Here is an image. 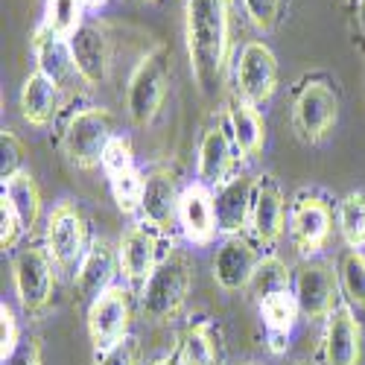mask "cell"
<instances>
[{"label":"cell","instance_id":"277c9868","mask_svg":"<svg viewBox=\"0 0 365 365\" xmlns=\"http://www.w3.org/2000/svg\"><path fill=\"white\" fill-rule=\"evenodd\" d=\"M111 114L100 106H91L76 111L68 126H65V155L73 167L79 170H94L97 164H103V152L111 140Z\"/></svg>","mask_w":365,"mask_h":365},{"label":"cell","instance_id":"ba28073f","mask_svg":"<svg viewBox=\"0 0 365 365\" xmlns=\"http://www.w3.org/2000/svg\"><path fill=\"white\" fill-rule=\"evenodd\" d=\"M234 82H237L240 100H246L252 106L269 103L272 94H275V88H278V58H275V53H272L263 41H249L240 50Z\"/></svg>","mask_w":365,"mask_h":365},{"label":"cell","instance_id":"7a4b0ae2","mask_svg":"<svg viewBox=\"0 0 365 365\" xmlns=\"http://www.w3.org/2000/svg\"><path fill=\"white\" fill-rule=\"evenodd\" d=\"M193 272L185 255H167L140 287V310L149 322H170L187 301Z\"/></svg>","mask_w":365,"mask_h":365},{"label":"cell","instance_id":"e0dca14e","mask_svg":"<svg viewBox=\"0 0 365 365\" xmlns=\"http://www.w3.org/2000/svg\"><path fill=\"white\" fill-rule=\"evenodd\" d=\"M178 225L185 231V237L193 246H207L217 228V207H214V193L207 190V185H190L185 187L178 199Z\"/></svg>","mask_w":365,"mask_h":365},{"label":"cell","instance_id":"4fadbf2b","mask_svg":"<svg viewBox=\"0 0 365 365\" xmlns=\"http://www.w3.org/2000/svg\"><path fill=\"white\" fill-rule=\"evenodd\" d=\"M287 228V207L284 193L275 178L260 175L255 181V199H252V231L263 246H275Z\"/></svg>","mask_w":365,"mask_h":365},{"label":"cell","instance_id":"4dcf8cb0","mask_svg":"<svg viewBox=\"0 0 365 365\" xmlns=\"http://www.w3.org/2000/svg\"><path fill=\"white\" fill-rule=\"evenodd\" d=\"M249 289L255 292V298H266L272 292H278V289H289V272L284 266L281 257L275 255H269V257H260L257 269H255V278L249 284Z\"/></svg>","mask_w":365,"mask_h":365},{"label":"cell","instance_id":"7c38bea8","mask_svg":"<svg viewBox=\"0 0 365 365\" xmlns=\"http://www.w3.org/2000/svg\"><path fill=\"white\" fill-rule=\"evenodd\" d=\"M117 257H120V272L126 275V281L143 287L152 272H155V266L161 263L158 260V228H152L146 222H135L123 234V240H120Z\"/></svg>","mask_w":365,"mask_h":365},{"label":"cell","instance_id":"cb8c5ba5","mask_svg":"<svg viewBox=\"0 0 365 365\" xmlns=\"http://www.w3.org/2000/svg\"><path fill=\"white\" fill-rule=\"evenodd\" d=\"M260 304V316H263V324L269 330V339H272V351L281 354L284 351V342L289 339V333L298 322V301H295V292L289 289H278L266 298L257 301Z\"/></svg>","mask_w":365,"mask_h":365},{"label":"cell","instance_id":"8fae6325","mask_svg":"<svg viewBox=\"0 0 365 365\" xmlns=\"http://www.w3.org/2000/svg\"><path fill=\"white\" fill-rule=\"evenodd\" d=\"M47 255L58 269H73L85 257V222L76 205L58 202L47 217Z\"/></svg>","mask_w":365,"mask_h":365},{"label":"cell","instance_id":"f35d334b","mask_svg":"<svg viewBox=\"0 0 365 365\" xmlns=\"http://www.w3.org/2000/svg\"><path fill=\"white\" fill-rule=\"evenodd\" d=\"M4 365H41V345H38V339H21L18 351Z\"/></svg>","mask_w":365,"mask_h":365},{"label":"cell","instance_id":"484cf974","mask_svg":"<svg viewBox=\"0 0 365 365\" xmlns=\"http://www.w3.org/2000/svg\"><path fill=\"white\" fill-rule=\"evenodd\" d=\"M4 196L12 202L15 214L24 225V231H33L36 222H38V214H41V193H38V185L36 178L29 175L26 170L18 173L15 178L4 181Z\"/></svg>","mask_w":365,"mask_h":365},{"label":"cell","instance_id":"603a6c76","mask_svg":"<svg viewBox=\"0 0 365 365\" xmlns=\"http://www.w3.org/2000/svg\"><path fill=\"white\" fill-rule=\"evenodd\" d=\"M58 108V85L44 76L41 71L29 73L21 85V114L29 126H50V120Z\"/></svg>","mask_w":365,"mask_h":365},{"label":"cell","instance_id":"d6a6232c","mask_svg":"<svg viewBox=\"0 0 365 365\" xmlns=\"http://www.w3.org/2000/svg\"><path fill=\"white\" fill-rule=\"evenodd\" d=\"M281 6H284V0H242V9H246L249 21L260 33H272L275 29L281 18Z\"/></svg>","mask_w":365,"mask_h":365},{"label":"cell","instance_id":"b9f144b4","mask_svg":"<svg viewBox=\"0 0 365 365\" xmlns=\"http://www.w3.org/2000/svg\"><path fill=\"white\" fill-rule=\"evenodd\" d=\"M359 26H362V33H365V0H359Z\"/></svg>","mask_w":365,"mask_h":365},{"label":"cell","instance_id":"ee69618b","mask_svg":"<svg viewBox=\"0 0 365 365\" xmlns=\"http://www.w3.org/2000/svg\"><path fill=\"white\" fill-rule=\"evenodd\" d=\"M249 365H252V362H249Z\"/></svg>","mask_w":365,"mask_h":365},{"label":"cell","instance_id":"5bb4252c","mask_svg":"<svg viewBox=\"0 0 365 365\" xmlns=\"http://www.w3.org/2000/svg\"><path fill=\"white\" fill-rule=\"evenodd\" d=\"M257 263H260V255L246 237L242 234L228 237L214 257V278L228 292L249 289Z\"/></svg>","mask_w":365,"mask_h":365},{"label":"cell","instance_id":"ffe728a7","mask_svg":"<svg viewBox=\"0 0 365 365\" xmlns=\"http://www.w3.org/2000/svg\"><path fill=\"white\" fill-rule=\"evenodd\" d=\"M178 199H181V193L175 190V175L167 167L152 170L143 181L140 222L164 231L173 222V217H178Z\"/></svg>","mask_w":365,"mask_h":365},{"label":"cell","instance_id":"7402d4cb","mask_svg":"<svg viewBox=\"0 0 365 365\" xmlns=\"http://www.w3.org/2000/svg\"><path fill=\"white\" fill-rule=\"evenodd\" d=\"M117 263H120V257L114 255L108 240H94V242H91V249L85 252V257H82V263L76 269V289H79V295H85L91 301H94L97 295H103L111 287Z\"/></svg>","mask_w":365,"mask_h":365},{"label":"cell","instance_id":"6da1fadb","mask_svg":"<svg viewBox=\"0 0 365 365\" xmlns=\"http://www.w3.org/2000/svg\"><path fill=\"white\" fill-rule=\"evenodd\" d=\"M185 38L193 79L202 94L210 97L220 88L231 47L228 0H185Z\"/></svg>","mask_w":365,"mask_h":365},{"label":"cell","instance_id":"60d3db41","mask_svg":"<svg viewBox=\"0 0 365 365\" xmlns=\"http://www.w3.org/2000/svg\"><path fill=\"white\" fill-rule=\"evenodd\" d=\"M82 4H85L88 9H100V6H106V0H82Z\"/></svg>","mask_w":365,"mask_h":365},{"label":"cell","instance_id":"4316f807","mask_svg":"<svg viewBox=\"0 0 365 365\" xmlns=\"http://www.w3.org/2000/svg\"><path fill=\"white\" fill-rule=\"evenodd\" d=\"M336 225L348 249L354 252L365 249V193L362 190H354L339 202Z\"/></svg>","mask_w":365,"mask_h":365},{"label":"cell","instance_id":"74e56055","mask_svg":"<svg viewBox=\"0 0 365 365\" xmlns=\"http://www.w3.org/2000/svg\"><path fill=\"white\" fill-rule=\"evenodd\" d=\"M97 365H138V342L126 336L106 354H97Z\"/></svg>","mask_w":365,"mask_h":365},{"label":"cell","instance_id":"7bdbcfd3","mask_svg":"<svg viewBox=\"0 0 365 365\" xmlns=\"http://www.w3.org/2000/svg\"><path fill=\"white\" fill-rule=\"evenodd\" d=\"M295 365H310V362H295Z\"/></svg>","mask_w":365,"mask_h":365},{"label":"cell","instance_id":"1f68e13d","mask_svg":"<svg viewBox=\"0 0 365 365\" xmlns=\"http://www.w3.org/2000/svg\"><path fill=\"white\" fill-rule=\"evenodd\" d=\"M339 284L348 295L351 304L365 307V255L362 252H348L339 263Z\"/></svg>","mask_w":365,"mask_h":365},{"label":"cell","instance_id":"83f0119b","mask_svg":"<svg viewBox=\"0 0 365 365\" xmlns=\"http://www.w3.org/2000/svg\"><path fill=\"white\" fill-rule=\"evenodd\" d=\"M178 354H181V365H220L217 342H214V333H210L207 322L190 324L181 333Z\"/></svg>","mask_w":365,"mask_h":365},{"label":"cell","instance_id":"52a82bcc","mask_svg":"<svg viewBox=\"0 0 365 365\" xmlns=\"http://www.w3.org/2000/svg\"><path fill=\"white\" fill-rule=\"evenodd\" d=\"M132 322V304H129V289L123 287H108L103 295H97L88 307V336L94 342L97 354H106L117 342L126 339Z\"/></svg>","mask_w":365,"mask_h":365},{"label":"cell","instance_id":"d4e9b609","mask_svg":"<svg viewBox=\"0 0 365 365\" xmlns=\"http://www.w3.org/2000/svg\"><path fill=\"white\" fill-rule=\"evenodd\" d=\"M228 123H231V138L240 158H255L266 140V126L257 114V106L246 100H234L228 108Z\"/></svg>","mask_w":365,"mask_h":365},{"label":"cell","instance_id":"8992f818","mask_svg":"<svg viewBox=\"0 0 365 365\" xmlns=\"http://www.w3.org/2000/svg\"><path fill=\"white\" fill-rule=\"evenodd\" d=\"M53 257L47 249L29 246L21 249L15 263H12V278H15V292L26 313H44L53 301L56 278H53Z\"/></svg>","mask_w":365,"mask_h":365},{"label":"cell","instance_id":"ac0fdd59","mask_svg":"<svg viewBox=\"0 0 365 365\" xmlns=\"http://www.w3.org/2000/svg\"><path fill=\"white\" fill-rule=\"evenodd\" d=\"M68 41H71L79 79H85L88 85L106 82L108 68H111V47L103 29L97 24H82Z\"/></svg>","mask_w":365,"mask_h":365},{"label":"cell","instance_id":"836d02e7","mask_svg":"<svg viewBox=\"0 0 365 365\" xmlns=\"http://www.w3.org/2000/svg\"><path fill=\"white\" fill-rule=\"evenodd\" d=\"M0 146H4V161H0V178L9 181L18 173H24V143L15 138V132L4 129L0 135Z\"/></svg>","mask_w":365,"mask_h":365},{"label":"cell","instance_id":"e575fe53","mask_svg":"<svg viewBox=\"0 0 365 365\" xmlns=\"http://www.w3.org/2000/svg\"><path fill=\"white\" fill-rule=\"evenodd\" d=\"M100 167L106 170V175H114V173H120V170L135 167V155H132L129 140L114 135V138L108 140L106 152H103V164H100Z\"/></svg>","mask_w":365,"mask_h":365},{"label":"cell","instance_id":"30bf717a","mask_svg":"<svg viewBox=\"0 0 365 365\" xmlns=\"http://www.w3.org/2000/svg\"><path fill=\"white\" fill-rule=\"evenodd\" d=\"M336 272L330 269V263L324 260H307L301 263L295 272V301L304 319L319 322L327 319L333 310H336Z\"/></svg>","mask_w":365,"mask_h":365},{"label":"cell","instance_id":"2e32d148","mask_svg":"<svg viewBox=\"0 0 365 365\" xmlns=\"http://www.w3.org/2000/svg\"><path fill=\"white\" fill-rule=\"evenodd\" d=\"M322 354L327 365H359L362 354V330L351 307H336L327 316Z\"/></svg>","mask_w":365,"mask_h":365},{"label":"cell","instance_id":"d590c367","mask_svg":"<svg viewBox=\"0 0 365 365\" xmlns=\"http://www.w3.org/2000/svg\"><path fill=\"white\" fill-rule=\"evenodd\" d=\"M21 345V333H18V319L12 307L4 301L0 304V362H6Z\"/></svg>","mask_w":365,"mask_h":365},{"label":"cell","instance_id":"3957f363","mask_svg":"<svg viewBox=\"0 0 365 365\" xmlns=\"http://www.w3.org/2000/svg\"><path fill=\"white\" fill-rule=\"evenodd\" d=\"M170 85V56L167 47L149 50L135 65L126 85V111L135 126H149L158 117Z\"/></svg>","mask_w":365,"mask_h":365},{"label":"cell","instance_id":"5b68a950","mask_svg":"<svg viewBox=\"0 0 365 365\" xmlns=\"http://www.w3.org/2000/svg\"><path fill=\"white\" fill-rule=\"evenodd\" d=\"M339 117V97L327 82L310 79L304 82L292 103V126L301 140L319 143L330 135Z\"/></svg>","mask_w":365,"mask_h":365},{"label":"cell","instance_id":"9c48e42d","mask_svg":"<svg viewBox=\"0 0 365 365\" xmlns=\"http://www.w3.org/2000/svg\"><path fill=\"white\" fill-rule=\"evenodd\" d=\"M333 225V210L322 196L298 193L289 207V240L301 257H313L324 249Z\"/></svg>","mask_w":365,"mask_h":365},{"label":"cell","instance_id":"44dd1931","mask_svg":"<svg viewBox=\"0 0 365 365\" xmlns=\"http://www.w3.org/2000/svg\"><path fill=\"white\" fill-rule=\"evenodd\" d=\"M33 53L38 58V71L44 76H50L58 88H68L79 76L76 62H73V53H71V41L53 36L50 29H44L41 24L33 33Z\"/></svg>","mask_w":365,"mask_h":365},{"label":"cell","instance_id":"d6986e66","mask_svg":"<svg viewBox=\"0 0 365 365\" xmlns=\"http://www.w3.org/2000/svg\"><path fill=\"white\" fill-rule=\"evenodd\" d=\"M231 129H225L220 120L214 126H207L205 135H202V143H199V178L202 185H225V181L234 175V138L228 135Z\"/></svg>","mask_w":365,"mask_h":365},{"label":"cell","instance_id":"f546056e","mask_svg":"<svg viewBox=\"0 0 365 365\" xmlns=\"http://www.w3.org/2000/svg\"><path fill=\"white\" fill-rule=\"evenodd\" d=\"M111 181V193H114V202L123 214H135L140 210V199H143V181L146 175L138 170V167H129V170H120L114 175H108Z\"/></svg>","mask_w":365,"mask_h":365},{"label":"cell","instance_id":"8d00e7d4","mask_svg":"<svg viewBox=\"0 0 365 365\" xmlns=\"http://www.w3.org/2000/svg\"><path fill=\"white\" fill-rule=\"evenodd\" d=\"M21 234H24V225H21L18 214H15L12 202L4 196V199H0V246L12 249Z\"/></svg>","mask_w":365,"mask_h":365},{"label":"cell","instance_id":"f1b7e54d","mask_svg":"<svg viewBox=\"0 0 365 365\" xmlns=\"http://www.w3.org/2000/svg\"><path fill=\"white\" fill-rule=\"evenodd\" d=\"M82 6H85L82 0H47L41 26L50 29V33L58 36V38H71L85 24L82 21Z\"/></svg>","mask_w":365,"mask_h":365},{"label":"cell","instance_id":"ab89813d","mask_svg":"<svg viewBox=\"0 0 365 365\" xmlns=\"http://www.w3.org/2000/svg\"><path fill=\"white\" fill-rule=\"evenodd\" d=\"M152 365H181V354H178V348L170 351V354H164V356H158Z\"/></svg>","mask_w":365,"mask_h":365},{"label":"cell","instance_id":"9a60e30c","mask_svg":"<svg viewBox=\"0 0 365 365\" xmlns=\"http://www.w3.org/2000/svg\"><path fill=\"white\" fill-rule=\"evenodd\" d=\"M255 181L252 175H231L225 185L214 193L217 207V228L225 237H237L246 222H252V199H255Z\"/></svg>","mask_w":365,"mask_h":365}]
</instances>
